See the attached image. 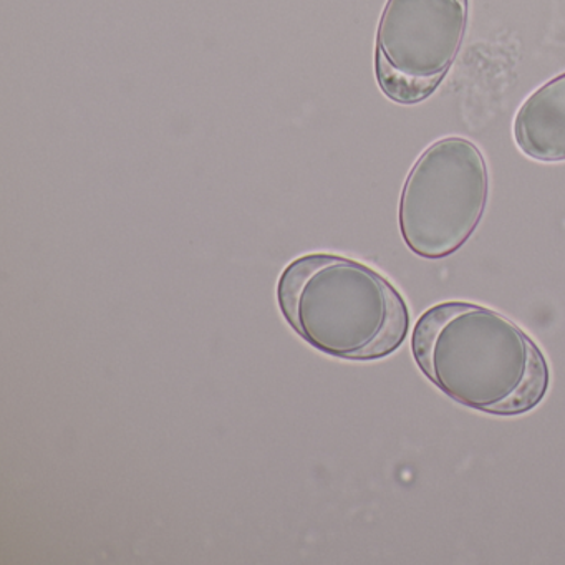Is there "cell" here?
<instances>
[{
	"label": "cell",
	"mask_w": 565,
	"mask_h": 565,
	"mask_svg": "<svg viewBox=\"0 0 565 565\" xmlns=\"http://www.w3.org/2000/svg\"><path fill=\"white\" fill-rule=\"evenodd\" d=\"M423 375L476 412L518 416L541 405L551 370L537 343L511 319L469 302L426 310L412 335Z\"/></svg>",
	"instance_id": "6da1fadb"
},
{
	"label": "cell",
	"mask_w": 565,
	"mask_h": 565,
	"mask_svg": "<svg viewBox=\"0 0 565 565\" xmlns=\"http://www.w3.org/2000/svg\"><path fill=\"white\" fill-rule=\"evenodd\" d=\"M277 302L294 332L333 359H385L408 335L402 294L382 274L349 257L319 253L294 260L277 284Z\"/></svg>",
	"instance_id": "7a4b0ae2"
},
{
	"label": "cell",
	"mask_w": 565,
	"mask_h": 565,
	"mask_svg": "<svg viewBox=\"0 0 565 565\" xmlns=\"http://www.w3.org/2000/svg\"><path fill=\"white\" fill-rule=\"evenodd\" d=\"M489 196L484 157L466 138L436 141L409 171L399 198V231L425 259L461 249L478 230Z\"/></svg>",
	"instance_id": "3957f363"
},
{
	"label": "cell",
	"mask_w": 565,
	"mask_h": 565,
	"mask_svg": "<svg viewBox=\"0 0 565 565\" xmlns=\"http://www.w3.org/2000/svg\"><path fill=\"white\" fill-rule=\"evenodd\" d=\"M469 0H388L376 32V82L390 100L415 105L435 94L455 64Z\"/></svg>",
	"instance_id": "277c9868"
},
{
	"label": "cell",
	"mask_w": 565,
	"mask_h": 565,
	"mask_svg": "<svg viewBox=\"0 0 565 565\" xmlns=\"http://www.w3.org/2000/svg\"><path fill=\"white\" fill-rule=\"evenodd\" d=\"M514 141L532 160L565 161V74L547 82L521 105L514 118Z\"/></svg>",
	"instance_id": "5b68a950"
}]
</instances>
